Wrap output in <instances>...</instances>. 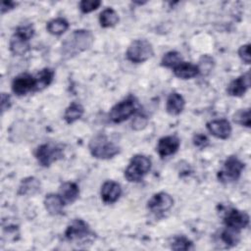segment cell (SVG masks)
<instances>
[{
  "mask_svg": "<svg viewBox=\"0 0 251 251\" xmlns=\"http://www.w3.org/2000/svg\"><path fill=\"white\" fill-rule=\"evenodd\" d=\"M94 42V35L87 29H75L62 42L61 55L64 59H71L89 49Z\"/></svg>",
  "mask_w": 251,
  "mask_h": 251,
  "instance_id": "cell-1",
  "label": "cell"
},
{
  "mask_svg": "<svg viewBox=\"0 0 251 251\" xmlns=\"http://www.w3.org/2000/svg\"><path fill=\"white\" fill-rule=\"evenodd\" d=\"M88 149L92 157L101 160L111 159L121 151L120 146L109 140L104 133H99L93 136L89 141Z\"/></svg>",
  "mask_w": 251,
  "mask_h": 251,
  "instance_id": "cell-2",
  "label": "cell"
},
{
  "mask_svg": "<svg viewBox=\"0 0 251 251\" xmlns=\"http://www.w3.org/2000/svg\"><path fill=\"white\" fill-rule=\"evenodd\" d=\"M34 34V28L32 25H19L9 41L10 51L17 56L25 55L30 48L29 40Z\"/></svg>",
  "mask_w": 251,
  "mask_h": 251,
  "instance_id": "cell-3",
  "label": "cell"
},
{
  "mask_svg": "<svg viewBox=\"0 0 251 251\" xmlns=\"http://www.w3.org/2000/svg\"><path fill=\"white\" fill-rule=\"evenodd\" d=\"M151 160L145 155L132 156L128 166L125 170V177L129 182H139L151 170Z\"/></svg>",
  "mask_w": 251,
  "mask_h": 251,
  "instance_id": "cell-4",
  "label": "cell"
},
{
  "mask_svg": "<svg viewBox=\"0 0 251 251\" xmlns=\"http://www.w3.org/2000/svg\"><path fill=\"white\" fill-rule=\"evenodd\" d=\"M64 235L67 240L75 243H84L94 237V233L88 224L81 219L73 220L67 226Z\"/></svg>",
  "mask_w": 251,
  "mask_h": 251,
  "instance_id": "cell-5",
  "label": "cell"
},
{
  "mask_svg": "<svg viewBox=\"0 0 251 251\" xmlns=\"http://www.w3.org/2000/svg\"><path fill=\"white\" fill-rule=\"evenodd\" d=\"M137 99L134 96L129 95L112 107L109 113V118L113 123L120 124L131 117L137 111Z\"/></svg>",
  "mask_w": 251,
  "mask_h": 251,
  "instance_id": "cell-6",
  "label": "cell"
},
{
  "mask_svg": "<svg viewBox=\"0 0 251 251\" xmlns=\"http://www.w3.org/2000/svg\"><path fill=\"white\" fill-rule=\"evenodd\" d=\"M154 54L152 44L146 39H135L127 47L126 56L132 63L140 64L150 59Z\"/></svg>",
  "mask_w": 251,
  "mask_h": 251,
  "instance_id": "cell-7",
  "label": "cell"
},
{
  "mask_svg": "<svg viewBox=\"0 0 251 251\" xmlns=\"http://www.w3.org/2000/svg\"><path fill=\"white\" fill-rule=\"evenodd\" d=\"M245 165L236 156H229L224 163L222 170L217 174V177L221 182L227 183L236 181L244 169Z\"/></svg>",
  "mask_w": 251,
  "mask_h": 251,
  "instance_id": "cell-8",
  "label": "cell"
},
{
  "mask_svg": "<svg viewBox=\"0 0 251 251\" xmlns=\"http://www.w3.org/2000/svg\"><path fill=\"white\" fill-rule=\"evenodd\" d=\"M34 156L42 167H49L51 164L64 157V150L61 145L44 143L35 149Z\"/></svg>",
  "mask_w": 251,
  "mask_h": 251,
  "instance_id": "cell-9",
  "label": "cell"
},
{
  "mask_svg": "<svg viewBox=\"0 0 251 251\" xmlns=\"http://www.w3.org/2000/svg\"><path fill=\"white\" fill-rule=\"evenodd\" d=\"M224 224L226 227L240 230L248 226L249 216L243 211L231 208L226 212L224 216Z\"/></svg>",
  "mask_w": 251,
  "mask_h": 251,
  "instance_id": "cell-10",
  "label": "cell"
},
{
  "mask_svg": "<svg viewBox=\"0 0 251 251\" xmlns=\"http://www.w3.org/2000/svg\"><path fill=\"white\" fill-rule=\"evenodd\" d=\"M11 88L16 95L24 96L30 91H34L35 77L27 73H23L13 79Z\"/></svg>",
  "mask_w": 251,
  "mask_h": 251,
  "instance_id": "cell-11",
  "label": "cell"
},
{
  "mask_svg": "<svg viewBox=\"0 0 251 251\" xmlns=\"http://www.w3.org/2000/svg\"><path fill=\"white\" fill-rule=\"evenodd\" d=\"M174 205L173 197L164 191L155 193L147 202L148 209L155 214H161L169 211Z\"/></svg>",
  "mask_w": 251,
  "mask_h": 251,
  "instance_id": "cell-12",
  "label": "cell"
},
{
  "mask_svg": "<svg viewBox=\"0 0 251 251\" xmlns=\"http://www.w3.org/2000/svg\"><path fill=\"white\" fill-rule=\"evenodd\" d=\"M208 131L219 139H227L232 131L230 123L226 119L213 120L206 124Z\"/></svg>",
  "mask_w": 251,
  "mask_h": 251,
  "instance_id": "cell-13",
  "label": "cell"
},
{
  "mask_svg": "<svg viewBox=\"0 0 251 251\" xmlns=\"http://www.w3.org/2000/svg\"><path fill=\"white\" fill-rule=\"evenodd\" d=\"M180 145V140L176 135H167L159 139L157 144V152L161 158H165L175 154Z\"/></svg>",
  "mask_w": 251,
  "mask_h": 251,
  "instance_id": "cell-14",
  "label": "cell"
},
{
  "mask_svg": "<svg viewBox=\"0 0 251 251\" xmlns=\"http://www.w3.org/2000/svg\"><path fill=\"white\" fill-rule=\"evenodd\" d=\"M250 72H246L245 74L239 75L237 78L230 81L226 88V92L230 96L240 97L242 96L247 89L250 87Z\"/></svg>",
  "mask_w": 251,
  "mask_h": 251,
  "instance_id": "cell-15",
  "label": "cell"
},
{
  "mask_svg": "<svg viewBox=\"0 0 251 251\" xmlns=\"http://www.w3.org/2000/svg\"><path fill=\"white\" fill-rule=\"evenodd\" d=\"M100 194L104 203L112 204L119 200L122 194V187L114 180H106L101 186Z\"/></svg>",
  "mask_w": 251,
  "mask_h": 251,
  "instance_id": "cell-16",
  "label": "cell"
},
{
  "mask_svg": "<svg viewBox=\"0 0 251 251\" xmlns=\"http://www.w3.org/2000/svg\"><path fill=\"white\" fill-rule=\"evenodd\" d=\"M59 195L65 204L74 203L79 196V187L75 182L66 181L59 188Z\"/></svg>",
  "mask_w": 251,
  "mask_h": 251,
  "instance_id": "cell-17",
  "label": "cell"
},
{
  "mask_svg": "<svg viewBox=\"0 0 251 251\" xmlns=\"http://www.w3.org/2000/svg\"><path fill=\"white\" fill-rule=\"evenodd\" d=\"M185 106V100L183 96L177 92H172L166 102V111L169 115L177 116L179 115Z\"/></svg>",
  "mask_w": 251,
  "mask_h": 251,
  "instance_id": "cell-18",
  "label": "cell"
},
{
  "mask_svg": "<svg viewBox=\"0 0 251 251\" xmlns=\"http://www.w3.org/2000/svg\"><path fill=\"white\" fill-rule=\"evenodd\" d=\"M44 207L46 209V211L48 212L49 215L51 216H57L62 214L64 206L66 205L63 201V199L61 198V196L55 193H49L45 196L44 201H43Z\"/></svg>",
  "mask_w": 251,
  "mask_h": 251,
  "instance_id": "cell-19",
  "label": "cell"
},
{
  "mask_svg": "<svg viewBox=\"0 0 251 251\" xmlns=\"http://www.w3.org/2000/svg\"><path fill=\"white\" fill-rule=\"evenodd\" d=\"M41 183L40 180L34 176H27L22 179L19 188L18 194L23 196H32L40 191Z\"/></svg>",
  "mask_w": 251,
  "mask_h": 251,
  "instance_id": "cell-20",
  "label": "cell"
},
{
  "mask_svg": "<svg viewBox=\"0 0 251 251\" xmlns=\"http://www.w3.org/2000/svg\"><path fill=\"white\" fill-rule=\"evenodd\" d=\"M174 75L181 79H189L199 74L198 66L189 62H181L173 69Z\"/></svg>",
  "mask_w": 251,
  "mask_h": 251,
  "instance_id": "cell-21",
  "label": "cell"
},
{
  "mask_svg": "<svg viewBox=\"0 0 251 251\" xmlns=\"http://www.w3.org/2000/svg\"><path fill=\"white\" fill-rule=\"evenodd\" d=\"M54 75H55L54 71L49 68H44L41 71H39L36 74V75H34L35 77L34 91H40L46 88L47 86H49L53 80Z\"/></svg>",
  "mask_w": 251,
  "mask_h": 251,
  "instance_id": "cell-22",
  "label": "cell"
},
{
  "mask_svg": "<svg viewBox=\"0 0 251 251\" xmlns=\"http://www.w3.org/2000/svg\"><path fill=\"white\" fill-rule=\"evenodd\" d=\"M84 113V109L81 104L77 102H72L64 113V120L67 124L71 125L79 120Z\"/></svg>",
  "mask_w": 251,
  "mask_h": 251,
  "instance_id": "cell-23",
  "label": "cell"
},
{
  "mask_svg": "<svg viewBox=\"0 0 251 251\" xmlns=\"http://www.w3.org/2000/svg\"><path fill=\"white\" fill-rule=\"evenodd\" d=\"M100 25L104 28L113 27L119 23V15L112 8H106L99 15Z\"/></svg>",
  "mask_w": 251,
  "mask_h": 251,
  "instance_id": "cell-24",
  "label": "cell"
},
{
  "mask_svg": "<svg viewBox=\"0 0 251 251\" xmlns=\"http://www.w3.org/2000/svg\"><path fill=\"white\" fill-rule=\"evenodd\" d=\"M69 22L64 18L50 20L46 25L47 31L52 35H61L69 28Z\"/></svg>",
  "mask_w": 251,
  "mask_h": 251,
  "instance_id": "cell-25",
  "label": "cell"
},
{
  "mask_svg": "<svg viewBox=\"0 0 251 251\" xmlns=\"http://www.w3.org/2000/svg\"><path fill=\"white\" fill-rule=\"evenodd\" d=\"M221 238L227 246H235L240 240V230L226 226V228L222 231Z\"/></svg>",
  "mask_w": 251,
  "mask_h": 251,
  "instance_id": "cell-26",
  "label": "cell"
},
{
  "mask_svg": "<svg viewBox=\"0 0 251 251\" xmlns=\"http://www.w3.org/2000/svg\"><path fill=\"white\" fill-rule=\"evenodd\" d=\"M182 62V56L177 51H169L162 57L161 66L165 68L174 69L179 63Z\"/></svg>",
  "mask_w": 251,
  "mask_h": 251,
  "instance_id": "cell-27",
  "label": "cell"
},
{
  "mask_svg": "<svg viewBox=\"0 0 251 251\" xmlns=\"http://www.w3.org/2000/svg\"><path fill=\"white\" fill-rule=\"evenodd\" d=\"M171 248L173 250H183V251H187V250H193L194 246L191 240H189L187 237L183 236V235H178L173 238V241L171 243Z\"/></svg>",
  "mask_w": 251,
  "mask_h": 251,
  "instance_id": "cell-28",
  "label": "cell"
},
{
  "mask_svg": "<svg viewBox=\"0 0 251 251\" xmlns=\"http://www.w3.org/2000/svg\"><path fill=\"white\" fill-rule=\"evenodd\" d=\"M232 120L235 124L240 125L242 126L250 127L251 126V120H250V110L249 109H241L235 112V114L232 117Z\"/></svg>",
  "mask_w": 251,
  "mask_h": 251,
  "instance_id": "cell-29",
  "label": "cell"
},
{
  "mask_svg": "<svg viewBox=\"0 0 251 251\" xmlns=\"http://www.w3.org/2000/svg\"><path fill=\"white\" fill-rule=\"evenodd\" d=\"M102 4L100 0H82L79 2V10L83 14L91 13L99 8V6Z\"/></svg>",
  "mask_w": 251,
  "mask_h": 251,
  "instance_id": "cell-30",
  "label": "cell"
},
{
  "mask_svg": "<svg viewBox=\"0 0 251 251\" xmlns=\"http://www.w3.org/2000/svg\"><path fill=\"white\" fill-rule=\"evenodd\" d=\"M198 69H199V73H203L205 72H210L213 69L214 66V60L212 57L208 56V55H203L200 60H199V65Z\"/></svg>",
  "mask_w": 251,
  "mask_h": 251,
  "instance_id": "cell-31",
  "label": "cell"
},
{
  "mask_svg": "<svg viewBox=\"0 0 251 251\" xmlns=\"http://www.w3.org/2000/svg\"><path fill=\"white\" fill-rule=\"evenodd\" d=\"M238 56L240 58V60L244 63L249 65L250 61H251V56H250V44H244L241 45L238 49Z\"/></svg>",
  "mask_w": 251,
  "mask_h": 251,
  "instance_id": "cell-32",
  "label": "cell"
},
{
  "mask_svg": "<svg viewBox=\"0 0 251 251\" xmlns=\"http://www.w3.org/2000/svg\"><path fill=\"white\" fill-rule=\"evenodd\" d=\"M193 144L195 147L199 148V149H204L209 145V139L205 134L202 133H196L193 135L192 138Z\"/></svg>",
  "mask_w": 251,
  "mask_h": 251,
  "instance_id": "cell-33",
  "label": "cell"
},
{
  "mask_svg": "<svg viewBox=\"0 0 251 251\" xmlns=\"http://www.w3.org/2000/svg\"><path fill=\"white\" fill-rule=\"evenodd\" d=\"M147 123H148V119L146 116L138 115L133 119L131 123V127L134 130H141L147 126Z\"/></svg>",
  "mask_w": 251,
  "mask_h": 251,
  "instance_id": "cell-34",
  "label": "cell"
},
{
  "mask_svg": "<svg viewBox=\"0 0 251 251\" xmlns=\"http://www.w3.org/2000/svg\"><path fill=\"white\" fill-rule=\"evenodd\" d=\"M12 105V100L9 94L3 92L1 93V113L3 114L5 111L9 110Z\"/></svg>",
  "mask_w": 251,
  "mask_h": 251,
  "instance_id": "cell-35",
  "label": "cell"
},
{
  "mask_svg": "<svg viewBox=\"0 0 251 251\" xmlns=\"http://www.w3.org/2000/svg\"><path fill=\"white\" fill-rule=\"evenodd\" d=\"M17 6L16 2L13 1H3L1 4V14H5L6 12H9L13 10Z\"/></svg>",
  "mask_w": 251,
  "mask_h": 251,
  "instance_id": "cell-36",
  "label": "cell"
}]
</instances>
